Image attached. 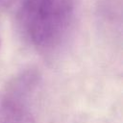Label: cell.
<instances>
[{
	"label": "cell",
	"mask_w": 123,
	"mask_h": 123,
	"mask_svg": "<svg viewBox=\"0 0 123 123\" xmlns=\"http://www.w3.org/2000/svg\"><path fill=\"white\" fill-rule=\"evenodd\" d=\"M16 0H0V9H7L11 7Z\"/></svg>",
	"instance_id": "3957f363"
},
{
	"label": "cell",
	"mask_w": 123,
	"mask_h": 123,
	"mask_svg": "<svg viewBox=\"0 0 123 123\" xmlns=\"http://www.w3.org/2000/svg\"><path fill=\"white\" fill-rule=\"evenodd\" d=\"M78 0H22L17 12L21 31L35 47L53 50L66 38Z\"/></svg>",
	"instance_id": "6da1fadb"
},
{
	"label": "cell",
	"mask_w": 123,
	"mask_h": 123,
	"mask_svg": "<svg viewBox=\"0 0 123 123\" xmlns=\"http://www.w3.org/2000/svg\"><path fill=\"white\" fill-rule=\"evenodd\" d=\"M37 85L38 76L32 70L15 77L0 97V123H37L29 102Z\"/></svg>",
	"instance_id": "7a4b0ae2"
}]
</instances>
